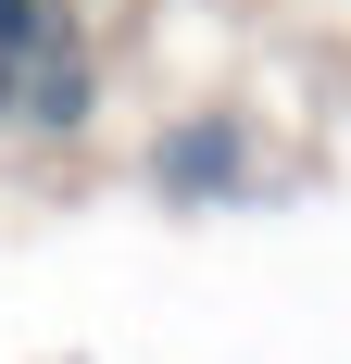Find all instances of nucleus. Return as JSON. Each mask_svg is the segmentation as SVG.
Masks as SVG:
<instances>
[{"mask_svg":"<svg viewBox=\"0 0 351 364\" xmlns=\"http://www.w3.org/2000/svg\"><path fill=\"white\" fill-rule=\"evenodd\" d=\"M239 176H251V139L226 113H201V126H176V139L151 151V188H163V201H226Z\"/></svg>","mask_w":351,"mask_h":364,"instance_id":"obj_1","label":"nucleus"},{"mask_svg":"<svg viewBox=\"0 0 351 364\" xmlns=\"http://www.w3.org/2000/svg\"><path fill=\"white\" fill-rule=\"evenodd\" d=\"M13 75H26V126H88V63H75V38L38 50V63H13Z\"/></svg>","mask_w":351,"mask_h":364,"instance_id":"obj_2","label":"nucleus"},{"mask_svg":"<svg viewBox=\"0 0 351 364\" xmlns=\"http://www.w3.org/2000/svg\"><path fill=\"white\" fill-rule=\"evenodd\" d=\"M63 13H50V0H0V75H13V63H38V50H63Z\"/></svg>","mask_w":351,"mask_h":364,"instance_id":"obj_3","label":"nucleus"},{"mask_svg":"<svg viewBox=\"0 0 351 364\" xmlns=\"http://www.w3.org/2000/svg\"><path fill=\"white\" fill-rule=\"evenodd\" d=\"M0 101H13V75H0Z\"/></svg>","mask_w":351,"mask_h":364,"instance_id":"obj_4","label":"nucleus"}]
</instances>
